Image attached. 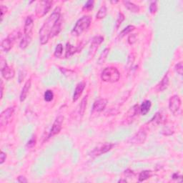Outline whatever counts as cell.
<instances>
[{"instance_id":"cell-4","label":"cell","mask_w":183,"mask_h":183,"mask_svg":"<svg viewBox=\"0 0 183 183\" xmlns=\"http://www.w3.org/2000/svg\"><path fill=\"white\" fill-rule=\"evenodd\" d=\"M90 24L91 17L90 16H84L77 22L72 31V34L75 36H80L83 32L87 30Z\"/></svg>"},{"instance_id":"cell-33","label":"cell","mask_w":183,"mask_h":183,"mask_svg":"<svg viewBox=\"0 0 183 183\" xmlns=\"http://www.w3.org/2000/svg\"><path fill=\"white\" fill-rule=\"evenodd\" d=\"M157 11V2H152L150 5V12L151 14H155Z\"/></svg>"},{"instance_id":"cell-29","label":"cell","mask_w":183,"mask_h":183,"mask_svg":"<svg viewBox=\"0 0 183 183\" xmlns=\"http://www.w3.org/2000/svg\"><path fill=\"white\" fill-rule=\"evenodd\" d=\"M44 100H45L46 102H47L52 101L53 99H54L53 92L52 90H47L45 92H44Z\"/></svg>"},{"instance_id":"cell-2","label":"cell","mask_w":183,"mask_h":183,"mask_svg":"<svg viewBox=\"0 0 183 183\" xmlns=\"http://www.w3.org/2000/svg\"><path fill=\"white\" fill-rule=\"evenodd\" d=\"M34 27V22L32 17H27L25 21V24H24V37L20 42L19 44V47L20 48L24 49L27 47L29 43L32 40V30Z\"/></svg>"},{"instance_id":"cell-21","label":"cell","mask_w":183,"mask_h":183,"mask_svg":"<svg viewBox=\"0 0 183 183\" xmlns=\"http://www.w3.org/2000/svg\"><path fill=\"white\" fill-rule=\"evenodd\" d=\"M152 106V102L150 100H145L142 103V105L140 107V114L142 115H146L149 112V111Z\"/></svg>"},{"instance_id":"cell-43","label":"cell","mask_w":183,"mask_h":183,"mask_svg":"<svg viewBox=\"0 0 183 183\" xmlns=\"http://www.w3.org/2000/svg\"><path fill=\"white\" fill-rule=\"evenodd\" d=\"M181 179L182 178V176L181 175H180V174H178V173H174V174H173V175H172V179H174V180H178V179Z\"/></svg>"},{"instance_id":"cell-23","label":"cell","mask_w":183,"mask_h":183,"mask_svg":"<svg viewBox=\"0 0 183 183\" xmlns=\"http://www.w3.org/2000/svg\"><path fill=\"white\" fill-rule=\"evenodd\" d=\"M152 172L150 171V170H144L142 172L140 173L139 175V177H138V180L139 182H143L145 181L152 177Z\"/></svg>"},{"instance_id":"cell-10","label":"cell","mask_w":183,"mask_h":183,"mask_svg":"<svg viewBox=\"0 0 183 183\" xmlns=\"http://www.w3.org/2000/svg\"><path fill=\"white\" fill-rule=\"evenodd\" d=\"M14 107H10L6 109L0 115V125L2 127H5L10 121V119L14 115Z\"/></svg>"},{"instance_id":"cell-39","label":"cell","mask_w":183,"mask_h":183,"mask_svg":"<svg viewBox=\"0 0 183 183\" xmlns=\"http://www.w3.org/2000/svg\"><path fill=\"white\" fill-rule=\"evenodd\" d=\"M26 76V72L24 71H20L19 72V82L21 83L25 77Z\"/></svg>"},{"instance_id":"cell-20","label":"cell","mask_w":183,"mask_h":183,"mask_svg":"<svg viewBox=\"0 0 183 183\" xmlns=\"http://www.w3.org/2000/svg\"><path fill=\"white\" fill-rule=\"evenodd\" d=\"M79 50H80V47H74L73 45H72L70 43H67L66 46L65 57L66 58L70 57L73 55V54H75L76 52H79Z\"/></svg>"},{"instance_id":"cell-35","label":"cell","mask_w":183,"mask_h":183,"mask_svg":"<svg viewBox=\"0 0 183 183\" xmlns=\"http://www.w3.org/2000/svg\"><path fill=\"white\" fill-rule=\"evenodd\" d=\"M127 41H128V43H129L130 44H135L136 42H137V34H130L129 37H128Z\"/></svg>"},{"instance_id":"cell-34","label":"cell","mask_w":183,"mask_h":183,"mask_svg":"<svg viewBox=\"0 0 183 183\" xmlns=\"http://www.w3.org/2000/svg\"><path fill=\"white\" fill-rule=\"evenodd\" d=\"M175 70L176 71V72L179 74L180 75H182L183 74V65L182 62L177 63L176 65L175 66Z\"/></svg>"},{"instance_id":"cell-26","label":"cell","mask_w":183,"mask_h":183,"mask_svg":"<svg viewBox=\"0 0 183 183\" xmlns=\"http://www.w3.org/2000/svg\"><path fill=\"white\" fill-rule=\"evenodd\" d=\"M87 95L85 96L82 100L80 105V110H79V113L81 116H83L85 112L86 107H87Z\"/></svg>"},{"instance_id":"cell-25","label":"cell","mask_w":183,"mask_h":183,"mask_svg":"<svg viewBox=\"0 0 183 183\" xmlns=\"http://www.w3.org/2000/svg\"><path fill=\"white\" fill-rule=\"evenodd\" d=\"M107 7L104 4V5L101 7L100 9H99L97 15H96V18H97V19H104L106 17V15H107Z\"/></svg>"},{"instance_id":"cell-14","label":"cell","mask_w":183,"mask_h":183,"mask_svg":"<svg viewBox=\"0 0 183 183\" xmlns=\"http://www.w3.org/2000/svg\"><path fill=\"white\" fill-rule=\"evenodd\" d=\"M146 137H147V134H146L145 131L140 130L128 140V142L133 145H140L145 142Z\"/></svg>"},{"instance_id":"cell-22","label":"cell","mask_w":183,"mask_h":183,"mask_svg":"<svg viewBox=\"0 0 183 183\" xmlns=\"http://www.w3.org/2000/svg\"><path fill=\"white\" fill-rule=\"evenodd\" d=\"M125 7L127 8L128 10H130L131 12L133 13H137L140 12V7L139 6L136 5L133 2H131L129 1H124L123 2Z\"/></svg>"},{"instance_id":"cell-32","label":"cell","mask_w":183,"mask_h":183,"mask_svg":"<svg viewBox=\"0 0 183 183\" xmlns=\"http://www.w3.org/2000/svg\"><path fill=\"white\" fill-rule=\"evenodd\" d=\"M94 3H95V2H94V1H92V0L87 2L86 4H85V6L83 7V10H86V11L92 10L94 7Z\"/></svg>"},{"instance_id":"cell-12","label":"cell","mask_w":183,"mask_h":183,"mask_svg":"<svg viewBox=\"0 0 183 183\" xmlns=\"http://www.w3.org/2000/svg\"><path fill=\"white\" fill-rule=\"evenodd\" d=\"M114 146H115V145L110 144V143H106V144L100 145L99 147L94 149L92 152H91L90 155L93 157L100 156V155L105 154V153H107L109 151L112 150Z\"/></svg>"},{"instance_id":"cell-11","label":"cell","mask_w":183,"mask_h":183,"mask_svg":"<svg viewBox=\"0 0 183 183\" xmlns=\"http://www.w3.org/2000/svg\"><path fill=\"white\" fill-rule=\"evenodd\" d=\"M1 73L2 77L5 79L6 80H11L15 75L14 70L10 67L7 65L6 61H4L3 62V59L1 60Z\"/></svg>"},{"instance_id":"cell-16","label":"cell","mask_w":183,"mask_h":183,"mask_svg":"<svg viewBox=\"0 0 183 183\" xmlns=\"http://www.w3.org/2000/svg\"><path fill=\"white\" fill-rule=\"evenodd\" d=\"M86 86V84L84 82H81L76 86V88L75 90V92L73 95V102H76L79 100V98L80 97V96L82 94L84 90H85Z\"/></svg>"},{"instance_id":"cell-38","label":"cell","mask_w":183,"mask_h":183,"mask_svg":"<svg viewBox=\"0 0 183 183\" xmlns=\"http://www.w3.org/2000/svg\"><path fill=\"white\" fill-rule=\"evenodd\" d=\"M7 158V155L6 153H4L3 151L1 152V155H0V164L2 165L3 163L5 162Z\"/></svg>"},{"instance_id":"cell-19","label":"cell","mask_w":183,"mask_h":183,"mask_svg":"<svg viewBox=\"0 0 183 183\" xmlns=\"http://www.w3.org/2000/svg\"><path fill=\"white\" fill-rule=\"evenodd\" d=\"M169 77L167 75V73L164 76V77L162 79V80L160 82V83L158 84L156 87V90L157 92H162L166 90L169 86Z\"/></svg>"},{"instance_id":"cell-37","label":"cell","mask_w":183,"mask_h":183,"mask_svg":"<svg viewBox=\"0 0 183 183\" xmlns=\"http://www.w3.org/2000/svg\"><path fill=\"white\" fill-rule=\"evenodd\" d=\"M7 12V7L4 6V5H1V21L2 22L4 19V17L5 15V14Z\"/></svg>"},{"instance_id":"cell-42","label":"cell","mask_w":183,"mask_h":183,"mask_svg":"<svg viewBox=\"0 0 183 183\" xmlns=\"http://www.w3.org/2000/svg\"><path fill=\"white\" fill-rule=\"evenodd\" d=\"M0 87H1V90H0V92H1V99L3 97V92H4V84L3 81L1 80V84H0Z\"/></svg>"},{"instance_id":"cell-41","label":"cell","mask_w":183,"mask_h":183,"mask_svg":"<svg viewBox=\"0 0 183 183\" xmlns=\"http://www.w3.org/2000/svg\"><path fill=\"white\" fill-rule=\"evenodd\" d=\"M17 181L20 183H26L28 182V180H27V178L21 175V176H19L18 178H17Z\"/></svg>"},{"instance_id":"cell-9","label":"cell","mask_w":183,"mask_h":183,"mask_svg":"<svg viewBox=\"0 0 183 183\" xmlns=\"http://www.w3.org/2000/svg\"><path fill=\"white\" fill-rule=\"evenodd\" d=\"M63 121H64L63 116H59V117H57L55 119L52 126L51 130L50 131H49L48 138H51L54 137V135L59 134V132H60L62 130V127Z\"/></svg>"},{"instance_id":"cell-18","label":"cell","mask_w":183,"mask_h":183,"mask_svg":"<svg viewBox=\"0 0 183 183\" xmlns=\"http://www.w3.org/2000/svg\"><path fill=\"white\" fill-rule=\"evenodd\" d=\"M31 83H32L31 79H29V80H28L26 82L25 84H24V85L23 86V88H22L21 94H20V97H19V100H20L21 102H24V101L26 100L27 95H28L29 93V89H30L31 87Z\"/></svg>"},{"instance_id":"cell-27","label":"cell","mask_w":183,"mask_h":183,"mask_svg":"<svg viewBox=\"0 0 183 183\" xmlns=\"http://www.w3.org/2000/svg\"><path fill=\"white\" fill-rule=\"evenodd\" d=\"M109 52H110V49H109L108 48H105L102 51V52L101 53L100 57H99V59H98L99 65H102V64L105 62L106 59H107V57Z\"/></svg>"},{"instance_id":"cell-3","label":"cell","mask_w":183,"mask_h":183,"mask_svg":"<svg viewBox=\"0 0 183 183\" xmlns=\"http://www.w3.org/2000/svg\"><path fill=\"white\" fill-rule=\"evenodd\" d=\"M120 78V73L117 68L110 67H106L101 73V79L105 82L115 83L119 81Z\"/></svg>"},{"instance_id":"cell-8","label":"cell","mask_w":183,"mask_h":183,"mask_svg":"<svg viewBox=\"0 0 183 183\" xmlns=\"http://www.w3.org/2000/svg\"><path fill=\"white\" fill-rule=\"evenodd\" d=\"M181 107V100L177 95L172 96L169 100V109L173 115H178Z\"/></svg>"},{"instance_id":"cell-30","label":"cell","mask_w":183,"mask_h":183,"mask_svg":"<svg viewBox=\"0 0 183 183\" xmlns=\"http://www.w3.org/2000/svg\"><path fill=\"white\" fill-rule=\"evenodd\" d=\"M62 52H63V46L62 44H58L57 45L55 50H54V56L57 58H59L62 54Z\"/></svg>"},{"instance_id":"cell-6","label":"cell","mask_w":183,"mask_h":183,"mask_svg":"<svg viewBox=\"0 0 183 183\" xmlns=\"http://www.w3.org/2000/svg\"><path fill=\"white\" fill-rule=\"evenodd\" d=\"M53 2L52 1L39 2L36 8V15L38 17H42L50 10Z\"/></svg>"},{"instance_id":"cell-31","label":"cell","mask_w":183,"mask_h":183,"mask_svg":"<svg viewBox=\"0 0 183 183\" xmlns=\"http://www.w3.org/2000/svg\"><path fill=\"white\" fill-rule=\"evenodd\" d=\"M125 20V16L124 14H123L122 13H120L118 15V17H117V21H116V24H115V29H118L119 27H120L121 24L122 23V22Z\"/></svg>"},{"instance_id":"cell-13","label":"cell","mask_w":183,"mask_h":183,"mask_svg":"<svg viewBox=\"0 0 183 183\" xmlns=\"http://www.w3.org/2000/svg\"><path fill=\"white\" fill-rule=\"evenodd\" d=\"M104 42V37L102 36H96L92 39L91 42L90 51H89V55L90 57L92 58V57L95 55L96 52H97L99 46L100 45Z\"/></svg>"},{"instance_id":"cell-1","label":"cell","mask_w":183,"mask_h":183,"mask_svg":"<svg viewBox=\"0 0 183 183\" xmlns=\"http://www.w3.org/2000/svg\"><path fill=\"white\" fill-rule=\"evenodd\" d=\"M61 9L59 7H57L50 16L48 17L47 21L44 22L39 30V41L41 44H46L50 39L52 31L57 22L60 19Z\"/></svg>"},{"instance_id":"cell-28","label":"cell","mask_w":183,"mask_h":183,"mask_svg":"<svg viewBox=\"0 0 183 183\" xmlns=\"http://www.w3.org/2000/svg\"><path fill=\"white\" fill-rule=\"evenodd\" d=\"M135 29V27L133 25L127 26V27H126V28H125L122 32H121L120 34V36H119V37H120V38L124 37L125 35H127V34H128L129 33L132 32V31H134Z\"/></svg>"},{"instance_id":"cell-5","label":"cell","mask_w":183,"mask_h":183,"mask_svg":"<svg viewBox=\"0 0 183 183\" xmlns=\"http://www.w3.org/2000/svg\"><path fill=\"white\" fill-rule=\"evenodd\" d=\"M21 35V33L18 31H14L13 32L9 34L6 39H4L2 42L1 47L2 49L5 52H8L10 51L12 47H13L14 42L17 39H19Z\"/></svg>"},{"instance_id":"cell-17","label":"cell","mask_w":183,"mask_h":183,"mask_svg":"<svg viewBox=\"0 0 183 183\" xmlns=\"http://www.w3.org/2000/svg\"><path fill=\"white\" fill-rule=\"evenodd\" d=\"M150 122H153L156 125H164L167 122V118L164 114L160 112L155 114V115L151 120Z\"/></svg>"},{"instance_id":"cell-36","label":"cell","mask_w":183,"mask_h":183,"mask_svg":"<svg viewBox=\"0 0 183 183\" xmlns=\"http://www.w3.org/2000/svg\"><path fill=\"white\" fill-rule=\"evenodd\" d=\"M35 145H36V137H32L30 140L28 141V142H27V147H29V148H32V147H33Z\"/></svg>"},{"instance_id":"cell-7","label":"cell","mask_w":183,"mask_h":183,"mask_svg":"<svg viewBox=\"0 0 183 183\" xmlns=\"http://www.w3.org/2000/svg\"><path fill=\"white\" fill-rule=\"evenodd\" d=\"M140 113V107L138 105H135L132 107L130 109L127 113L125 115V119L123 120V123L125 125H130L134 121L137 116Z\"/></svg>"},{"instance_id":"cell-15","label":"cell","mask_w":183,"mask_h":183,"mask_svg":"<svg viewBox=\"0 0 183 183\" xmlns=\"http://www.w3.org/2000/svg\"><path fill=\"white\" fill-rule=\"evenodd\" d=\"M107 105V100L106 99H99L95 101L92 107V113H99L102 112Z\"/></svg>"},{"instance_id":"cell-44","label":"cell","mask_w":183,"mask_h":183,"mask_svg":"<svg viewBox=\"0 0 183 183\" xmlns=\"http://www.w3.org/2000/svg\"><path fill=\"white\" fill-rule=\"evenodd\" d=\"M118 182H127V180H120Z\"/></svg>"},{"instance_id":"cell-40","label":"cell","mask_w":183,"mask_h":183,"mask_svg":"<svg viewBox=\"0 0 183 183\" xmlns=\"http://www.w3.org/2000/svg\"><path fill=\"white\" fill-rule=\"evenodd\" d=\"M168 132H170V135H172L173 133H174V132H173V131H172L170 129H169V128H165V129L162 130V134L164 135H166V136L169 135V133Z\"/></svg>"},{"instance_id":"cell-24","label":"cell","mask_w":183,"mask_h":183,"mask_svg":"<svg viewBox=\"0 0 183 183\" xmlns=\"http://www.w3.org/2000/svg\"><path fill=\"white\" fill-rule=\"evenodd\" d=\"M61 25H62V21H61V18L59 19L58 22H57L55 25H54V28L52 31L51 35H50V38H53L54 37L57 35V34L60 32L61 31Z\"/></svg>"}]
</instances>
